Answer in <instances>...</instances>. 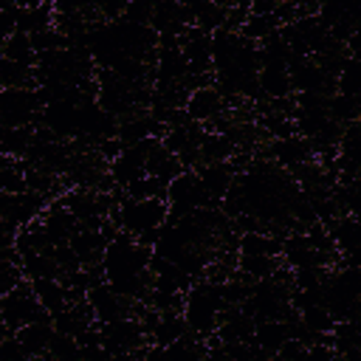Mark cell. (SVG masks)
Returning a JSON list of instances; mask_svg holds the SVG:
<instances>
[{
	"label": "cell",
	"instance_id": "1",
	"mask_svg": "<svg viewBox=\"0 0 361 361\" xmlns=\"http://www.w3.org/2000/svg\"><path fill=\"white\" fill-rule=\"evenodd\" d=\"M226 299H223V282H214V279H195L186 293H183V305H180V316L189 327V333L206 338L217 330V322H220V313L226 310Z\"/></svg>",
	"mask_w": 361,
	"mask_h": 361
},
{
	"label": "cell",
	"instance_id": "2",
	"mask_svg": "<svg viewBox=\"0 0 361 361\" xmlns=\"http://www.w3.org/2000/svg\"><path fill=\"white\" fill-rule=\"evenodd\" d=\"M166 200L164 197H130L124 195L116 209L110 212V217L116 220V226L133 237H138L141 231H149V228H158L166 223Z\"/></svg>",
	"mask_w": 361,
	"mask_h": 361
},
{
	"label": "cell",
	"instance_id": "3",
	"mask_svg": "<svg viewBox=\"0 0 361 361\" xmlns=\"http://www.w3.org/2000/svg\"><path fill=\"white\" fill-rule=\"evenodd\" d=\"M166 220L172 217H180V214H189V212H197V209H206V206H214L209 200V195L203 192L195 169H180L169 183H166Z\"/></svg>",
	"mask_w": 361,
	"mask_h": 361
},
{
	"label": "cell",
	"instance_id": "4",
	"mask_svg": "<svg viewBox=\"0 0 361 361\" xmlns=\"http://www.w3.org/2000/svg\"><path fill=\"white\" fill-rule=\"evenodd\" d=\"M99 341L110 358H130L141 344H149L135 316H121L116 322L99 324Z\"/></svg>",
	"mask_w": 361,
	"mask_h": 361
},
{
	"label": "cell",
	"instance_id": "5",
	"mask_svg": "<svg viewBox=\"0 0 361 361\" xmlns=\"http://www.w3.org/2000/svg\"><path fill=\"white\" fill-rule=\"evenodd\" d=\"M51 313L42 310V305L37 302L34 290H31V282L23 279L20 285H14L3 299H0V322L14 333L20 330L23 324H31L37 319H45Z\"/></svg>",
	"mask_w": 361,
	"mask_h": 361
},
{
	"label": "cell",
	"instance_id": "6",
	"mask_svg": "<svg viewBox=\"0 0 361 361\" xmlns=\"http://www.w3.org/2000/svg\"><path fill=\"white\" fill-rule=\"evenodd\" d=\"M87 305H90V313H93V322L96 324H104V322H116L121 316H133V302L121 293H116L107 282H99L93 285L87 293H85Z\"/></svg>",
	"mask_w": 361,
	"mask_h": 361
},
{
	"label": "cell",
	"instance_id": "7",
	"mask_svg": "<svg viewBox=\"0 0 361 361\" xmlns=\"http://www.w3.org/2000/svg\"><path fill=\"white\" fill-rule=\"evenodd\" d=\"M268 155H271V161H274L276 166H282V169H288V172L296 169V166H302V164H307V161H313L310 141H307L305 135H299V133H290V135H285V138H271Z\"/></svg>",
	"mask_w": 361,
	"mask_h": 361
},
{
	"label": "cell",
	"instance_id": "8",
	"mask_svg": "<svg viewBox=\"0 0 361 361\" xmlns=\"http://www.w3.org/2000/svg\"><path fill=\"white\" fill-rule=\"evenodd\" d=\"M195 175H197V180H200L203 192L209 195V200H212L214 206H220V200H223L226 192L231 189L237 172L231 169L228 161H200V164L195 166Z\"/></svg>",
	"mask_w": 361,
	"mask_h": 361
},
{
	"label": "cell",
	"instance_id": "9",
	"mask_svg": "<svg viewBox=\"0 0 361 361\" xmlns=\"http://www.w3.org/2000/svg\"><path fill=\"white\" fill-rule=\"evenodd\" d=\"M223 110H226V99L214 85H200V87L189 90V96L183 102V113L197 124H209Z\"/></svg>",
	"mask_w": 361,
	"mask_h": 361
},
{
	"label": "cell",
	"instance_id": "10",
	"mask_svg": "<svg viewBox=\"0 0 361 361\" xmlns=\"http://www.w3.org/2000/svg\"><path fill=\"white\" fill-rule=\"evenodd\" d=\"M39 223H42L45 240H48L51 245H62V243H68V240L73 237V231L79 228L76 217L65 209L62 197H59V200H54L51 206H45V212L39 214Z\"/></svg>",
	"mask_w": 361,
	"mask_h": 361
},
{
	"label": "cell",
	"instance_id": "11",
	"mask_svg": "<svg viewBox=\"0 0 361 361\" xmlns=\"http://www.w3.org/2000/svg\"><path fill=\"white\" fill-rule=\"evenodd\" d=\"M257 90L262 99H285L293 96L290 71L282 62H265L257 68Z\"/></svg>",
	"mask_w": 361,
	"mask_h": 361
},
{
	"label": "cell",
	"instance_id": "12",
	"mask_svg": "<svg viewBox=\"0 0 361 361\" xmlns=\"http://www.w3.org/2000/svg\"><path fill=\"white\" fill-rule=\"evenodd\" d=\"M68 245L73 248V254H76V259H79L82 265H99V262H102V254H104V248H107V240H104V234H102L99 228L79 226V228L73 231V237L68 240Z\"/></svg>",
	"mask_w": 361,
	"mask_h": 361
},
{
	"label": "cell",
	"instance_id": "13",
	"mask_svg": "<svg viewBox=\"0 0 361 361\" xmlns=\"http://www.w3.org/2000/svg\"><path fill=\"white\" fill-rule=\"evenodd\" d=\"M14 336L20 338V344H23L28 358L48 355V344H51V336H54V322H51V316L37 319V322L23 324L20 330H14Z\"/></svg>",
	"mask_w": 361,
	"mask_h": 361
},
{
	"label": "cell",
	"instance_id": "14",
	"mask_svg": "<svg viewBox=\"0 0 361 361\" xmlns=\"http://www.w3.org/2000/svg\"><path fill=\"white\" fill-rule=\"evenodd\" d=\"M324 226H327V231L333 237L336 251L344 259L355 262V248H358V220H355V214H338Z\"/></svg>",
	"mask_w": 361,
	"mask_h": 361
},
{
	"label": "cell",
	"instance_id": "15",
	"mask_svg": "<svg viewBox=\"0 0 361 361\" xmlns=\"http://www.w3.org/2000/svg\"><path fill=\"white\" fill-rule=\"evenodd\" d=\"M31 282V290L37 296V302L42 305L45 313H59L62 307H68V288L59 276H39V279H28Z\"/></svg>",
	"mask_w": 361,
	"mask_h": 361
},
{
	"label": "cell",
	"instance_id": "16",
	"mask_svg": "<svg viewBox=\"0 0 361 361\" xmlns=\"http://www.w3.org/2000/svg\"><path fill=\"white\" fill-rule=\"evenodd\" d=\"M25 276H23V268H20V251L14 245H6L0 248V299L14 288L20 285Z\"/></svg>",
	"mask_w": 361,
	"mask_h": 361
},
{
	"label": "cell",
	"instance_id": "17",
	"mask_svg": "<svg viewBox=\"0 0 361 361\" xmlns=\"http://www.w3.org/2000/svg\"><path fill=\"white\" fill-rule=\"evenodd\" d=\"M276 28H279V20H276L274 11H271V14H254V11H248L245 20H243V25H240L237 31H240L245 39H251V42H262V39L271 37Z\"/></svg>",
	"mask_w": 361,
	"mask_h": 361
},
{
	"label": "cell",
	"instance_id": "18",
	"mask_svg": "<svg viewBox=\"0 0 361 361\" xmlns=\"http://www.w3.org/2000/svg\"><path fill=\"white\" fill-rule=\"evenodd\" d=\"M0 54L8 56L11 62H20V65H34V62H37V51L31 48V37L23 34V31H14V34L0 45Z\"/></svg>",
	"mask_w": 361,
	"mask_h": 361
},
{
	"label": "cell",
	"instance_id": "19",
	"mask_svg": "<svg viewBox=\"0 0 361 361\" xmlns=\"http://www.w3.org/2000/svg\"><path fill=\"white\" fill-rule=\"evenodd\" d=\"M299 319H302V324H305L310 333H316V336H327V333L333 330V324H336V316H333L322 302L307 305L305 310H299Z\"/></svg>",
	"mask_w": 361,
	"mask_h": 361
},
{
	"label": "cell",
	"instance_id": "20",
	"mask_svg": "<svg viewBox=\"0 0 361 361\" xmlns=\"http://www.w3.org/2000/svg\"><path fill=\"white\" fill-rule=\"evenodd\" d=\"M48 355L51 358H59V361H68V358H82V347L73 336H65V333H56L51 336V344H48Z\"/></svg>",
	"mask_w": 361,
	"mask_h": 361
},
{
	"label": "cell",
	"instance_id": "21",
	"mask_svg": "<svg viewBox=\"0 0 361 361\" xmlns=\"http://www.w3.org/2000/svg\"><path fill=\"white\" fill-rule=\"evenodd\" d=\"M152 11H155V0H127L121 20L135 23V25H149L152 23Z\"/></svg>",
	"mask_w": 361,
	"mask_h": 361
},
{
	"label": "cell",
	"instance_id": "22",
	"mask_svg": "<svg viewBox=\"0 0 361 361\" xmlns=\"http://www.w3.org/2000/svg\"><path fill=\"white\" fill-rule=\"evenodd\" d=\"M0 358H28L25 350H23V344H20V338H17L14 333L3 338V344H0Z\"/></svg>",
	"mask_w": 361,
	"mask_h": 361
},
{
	"label": "cell",
	"instance_id": "23",
	"mask_svg": "<svg viewBox=\"0 0 361 361\" xmlns=\"http://www.w3.org/2000/svg\"><path fill=\"white\" fill-rule=\"evenodd\" d=\"M54 0H14L17 8H39V6H51Z\"/></svg>",
	"mask_w": 361,
	"mask_h": 361
},
{
	"label": "cell",
	"instance_id": "24",
	"mask_svg": "<svg viewBox=\"0 0 361 361\" xmlns=\"http://www.w3.org/2000/svg\"><path fill=\"white\" fill-rule=\"evenodd\" d=\"M6 336H11V330H8V327L0 322V344H3V338H6Z\"/></svg>",
	"mask_w": 361,
	"mask_h": 361
}]
</instances>
